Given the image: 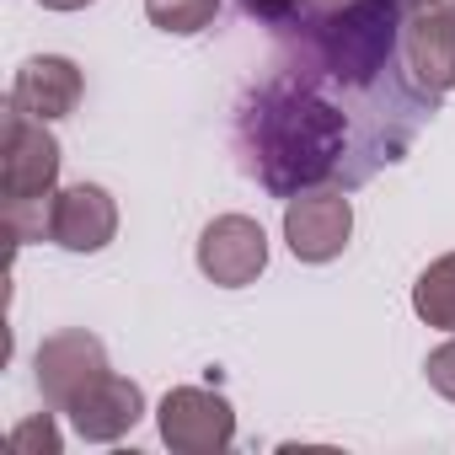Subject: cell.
Listing matches in <instances>:
<instances>
[{
  "instance_id": "obj_1",
  "label": "cell",
  "mask_w": 455,
  "mask_h": 455,
  "mask_svg": "<svg viewBox=\"0 0 455 455\" xmlns=\"http://www.w3.org/2000/svg\"><path fill=\"white\" fill-rule=\"evenodd\" d=\"M242 140L258 182L279 198H295L306 188H322L343 166L348 118L332 97H322V81L290 70L252 92V102L242 108Z\"/></svg>"
},
{
  "instance_id": "obj_2",
  "label": "cell",
  "mask_w": 455,
  "mask_h": 455,
  "mask_svg": "<svg viewBox=\"0 0 455 455\" xmlns=\"http://www.w3.org/2000/svg\"><path fill=\"white\" fill-rule=\"evenodd\" d=\"M300 76L343 92H364L391 70L402 44V0H354L343 12L306 17L300 28Z\"/></svg>"
},
{
  "instance_id": "obj_3",
  "label": "cell",
  "mask_w": 455,
  "mask_h": 455,
  "mask_svg": "<svg viewBox=\"0 0 455 455\" xmlns=\"http://www.w3.org/2000/svg\"><path fill=\"white\" fill-rule=\"evenodd\" d=\"M6 134H0V198L6 204H44L60 193V140L44 118L6 102Z\"/></svg>"
},
{
  "instance_id": "obj_4",
  "label": "cell",
  "mask_w": 455,
  "mask_h": 455,
  "mask_svg": "<svg viewBox=\"0 0 455 455\" xmlns=\"http://www.w3.org/2000/svg\"><path fill=\"white\" fill-rule=\"evenodd\" d=\"M402 60L423 97L455 92V0H402Z\"/></svg>"
},
{
  "instance_id": "obj_5",
  "label": "cell",
  "mask_w": 455,
  "mask_h": 455,
  "mask_svg": "<svg viewBox=\"0 0 455 455\" xmlns=\"http://www.w3.org/2000/svg\"><path fill=\"white\" fill-rule=\"evenodd\" d=\"M156 428L177 455H220L236 444V412L209 386H172L156 407Z\"/></svg>"
},
{
  "instance_id": "obj_6",
  "label": "cell",
  "mask_w": 455,
  "mask_h": 455,
  "mask_svg": "<svg viewBox=\"0 0 455 455\" xmlns=\"http://www.w3.org/2000/svg\"><path fill=\"white\" fill-rule=\"evenodd\" d=\"M33 370H38V391H44V402H49L54 412H70L102 375H113L102 338H92V332H81V327L44 338Z\"/></svg>"
},
{
  "instance_id": "obj_7",
  "label": "cell",
  "mask_w": 455,
  "mask_h": 455,
  "mask_svg": "<svg viewBox=\"0 0 455 455\" xmlns=\"http://www.w3.org/2000/svg\"><path fill=\"white\" fill-rule=\"evenodd\" d=\"M354 236V204L338 188H306L284 198V242L300 263H332L343 258Z\"/></svg>"
},
{
  "instance_id": "obj_8",
  "label": "cell",
  "mask_w": 455,
  "mask_h": 455,
  "mask_svg": "<svg viewBox=\"0 0 455 455\" xmlns=\"http://www.w3.org/2000/svg\"><path fill=\"white\" fill-rule=\"evenodd\" d=\"M268 268V236L252 214H220L198 236V274L220 290H247Z\"/></svg>"
},
{
  "instance_id": "obj_9",
  "label": "cell",
  "mask_w": 455,
  "mask_h": 455,
  "mask_svg": "<svg viewBox=\"0 0 455 455\" xmlns=\"http://www.w3.org/2000/svg\"><path fill=\"white\" fill-rule=\"evenodd\" d=\"M118 236V204L97 182H70L49 204V242L65 252H102Z\"/></svg>"
},
{
  "instance_id": "obj_10",
  "label": "cell",
  "mask_w": 455,
  "mask_h": 455,
  "mask_svg": "<svg viewBox=\"0 0 455 455\" xmlns=\"http://www.w3.org/2000/svg\"><path fill=\"white\" fill-rule=\"evenodd\" d=\"M81 92H86V81H81L76 60H65V54H33V60H22V70H17L12 102H17L22 113H33V118L54 124V118H70V113L81 108Z\"/></svg>"
},
{
  "instance_id": "obj_11",
  "label": "cell",
  "mask_w": 455,
  "mask_h": 455,
  "mask_svg": "<svg viewBox=\"0 0 455 455\" xmlns=\"http://www.w3.org/2000/svg\"><path fill=\"white\" fill-rule=\"evenodd\" d=\"M140 418H145V391H140L134 380H124V375H102V380L70 407V423H76V434H81L86 444H113V439H124Z\"/></svg>"
},
{
  "instance_id": "obj_12",
  "label": "cell",
  "mask_w": 455,
  "mask_h": 455,
  "mask_svg": "<svg viewBox=\"0 0 455 455\" xmlns=\"http://www.w3.org/2000/svg\"><path fill=\"white\" fill-rule=\"evenodd\" d=\"M412 311H418V322H428V327H439V332H455V252L434 258V263L418 274V284H412Z\"/></svg>"
},
{
  "instance_id": "obj_13",
  "label": "cell",
  "mask_w": 455,
  "mask_h": 455,
  "mask_svg": "<svg viewBox=\"0 0 455 455\" xmlns=\"http://www.w3.org/2000/svg\"><path fill=\"white\" fill-rule=\"evenodd\" d=\"M145 17H150V28H161L172 38H193V33L214 28L220 0H145Z\"/></svg>"
},
{
  "instance_id": "obj_14",
  "label": "cell",
  "mask_w": 455,
  "mask_h": 455,
  "mask_svg": "<svg viewBox=\"0 0 455 455\" xmlns=\"http://www.w3.org/2000/svg\"><path fill=\"white\" fill-rule=\"evenodd\" d=\"M12 450H17V455H60L65 439H60L54 412H33V418H22V423L12 428Z\"/></svg>"
},
{
  "instance_id": "obj_15",
  "label": "cell",
  "mask_w": 455,
  "mask_h": 455,
  "mask_svg": "<svg viewBox=\"0 0 455 455\" xmlns=\"http://www.w3.org/2000/svg\"><path fill=\"white\" fill-rule=\"evenodd\" d=\"M423 375H428V386H434L444 402H455V332H450L428 359H423Z\"/></svg>"
},
{
  "instance_id": "obj_16",
  "label": "cell",
  "mask_w": 455,
  "mask_h": 455,
  "mask_svg": "<svg viewBox=\"0 0 455 455\" xmlns=\"http://www.w3.org/2000/svg\"><path fill=\"white\" fill-rule=\"evenodd\" d=\"M242 12L268 22V28H300L306 22V0H242Z\"/></svg>"
},
{
  "instance_id": "obj_17",
  "label": "cell",
  "mask_w": 455,
  "mask_h": 455,
  "mask_svg": "<svg viewBox=\"0 0 455 455\" xmlns=\"http://www.w3.org/2000/svg\"><path fill=\"white\" fill-rule=\"evenodd\" d=\"M354 0H306V17H327V12H343Z\"/></svg>"
},
{
  "instance_id": "obj_18",
  "label": "cell",
  "mask_w": 455,
  "mask_h": 455,
  "mask_svg": "<svg viewBox=\"0 0 455 455\" xmlns=\"http://www.w3.org/2000/svg\"><path fill=\"white\" fill-rule=\"evenodd\" d=\"M44 6H49V12H86L92 0H44Z\"/></svg>"
}]
</instances>
